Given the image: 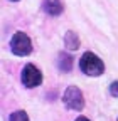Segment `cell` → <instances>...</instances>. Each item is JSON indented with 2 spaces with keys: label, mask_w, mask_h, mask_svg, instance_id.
<instances>
[{
  "label": "cell",
  "mask_w": 118,
  "mask_h": 121,
  "mask_svg": "<svg viewBox=\"0 0 118 121\" xmlns=\"http://www.w3.org/2000/svg\"><path fill=\"white\" fill-rule=\"evenodd\" d=\"M57 67H59V71H63V72H69L73 69V57L69 54L61 52V54H59V59H57Z\"/></svg>",
  "instance_id": "52a82bcc"
},
{
  "label": "cell",
  "mask_w": 118,
  "mask_h": 121,
  "mask_svg": "<svg viewBox=\"0 0 118 121\" xmlns=\"http://www.w3.org/2000/svg\"><path fill=\"white\" fill-rule=\"evenodd\" d=\"M63 103L68 109L73 111H81L84 108V96L81 93V89L78 86H69L64 91V96H63Z\"/></svg>",
  "instance_id": "7a4b0ae2"
},
{
  "label": "cell",
  "mask_w": 118,
  "mask_h": 121,
  "mask_svg": "<svg viewBox=\"0 0 118 121\" xmlns=\"http://www.w3.org/2000/svg\"><path fill=\"white\" fill-rule=\"evenodd\" d=\"M79 69L86 76H101L105 72V62L95 54V52H84L79 59Z\"/></svg>",
  "instance_id": "6da1fadb"
},
{
  "label": "cell",
  "mask_w": 118,
  "mask_h": 121,
  "mask_svg": "<svg viewBox=\"0 0 118 121\" xmlns=\"http://www.w3.org/2000/svg\"><path fill=\"white\" fill-rule=\"evenodd\" d=\"M64 45L69 51H76L79 47V37H78V34L73 32V30H68L66 35H64Z\"/></svg>",
  "instance_id": "8992f818"
},
{
  "label": "cell",
  "mask_w": 118,
  "mask_h": 121,
  "mask_svg": "<svg viewBox=\"0 0 118 121\" xmlns=\"http://www.w3.org/2000/svg\"><path fill=\"white\" fill-rule=\"evenodd\" d=\"M22 82L25 87L32 89V87H37L41 82H42V72L34 66V64H27L24 69H22Z\"/></svg>",
  "instance_id": "277c9868"
},
{
  "label": "cell",
  "mask_w": 118,
  "mask_h": 121,
  "mask_svg": "<svg viewBox=\"0 0 118 121\" xmlns=\"http://www.w3.org/2000/svg\"><path fill=\"white\" fill-rule=\"evenodd\" d=\"M9 121H29V116L25 111L19 109V111H14L10 116H9Z\"/></svg>",
  "instance_id": "ba28073f"
},
{
  "label": "cell",
  "mask_w": 118,
  "mask_h": 121,
  "mask_svg": "<svg viewBox=\"0 0 118 121\" xmlns=\"http://www.w3.org/2000/svg\"><path fill=\"white\" fill-rule=\"evenodd\" d=\"M10 51L15 56H20V57L29 56L32 52V42L29 39V35L24 34V32H15L12 40H10Z\"/></svg>",
  "instance_id": "3957f363"
},
{
  "label": "cell",
  "mask_w": 118,
  "mask_h": 121,
  "mask_svg": "<svg viewBox=\"0 0 118 121\" xmlns=\"http://www.w3.org/2000/svg\"><path fill=\"white\" fill-rule=\"evenodd\" d=\"M110 94L113 98H118V81H113L110 84Z\"/></svg>",
  "instance_id": "9c48e42d"
},
{
  "label": "cell",
  "mask_w": 118,
  "mask_h": 121,
  "mask_svg": "<svg viewBox=\"0 0 118 121\" xmlns=\"http://www.w3.org/2000/svg\"><path fill=\"white\" fill-rule=\"evenodd\" d=\"M12 2H17V0H12Z\"/></svg>",
  "instance_id": "8fae6325"
},
{
  "label": "cell",
  "mask_w": 118,
  "mask_h": 121,
  "mask_svg": "<svg viewBox=\"0 0 118 121\" xmlns=\"http://www.w3.org/2000/svg\"><path fill=\"white\" fill-rule=\"evenodd\" d=\"M74 121H90V119H88V118H84V116H78Z\"/></svg>",
  "instance_id": "30bf717a"
},
{
  "label": "cell",
  "mask_w": 118,
  "mask_h": 121,
  "mask_svg": "<svg viewBox=\"0 0 118 121\" xmlns=\"http://www.w3.org/2000/svg\"><path fill=\"white\" fill-rule=\"evenodd\" d=\"M42 9L47 15H51V17H57V15L63 13L64 5H63V2H59V0H44Z\"/></svg>",
  "instance_id": "5b68a950"
}]
</instances>
